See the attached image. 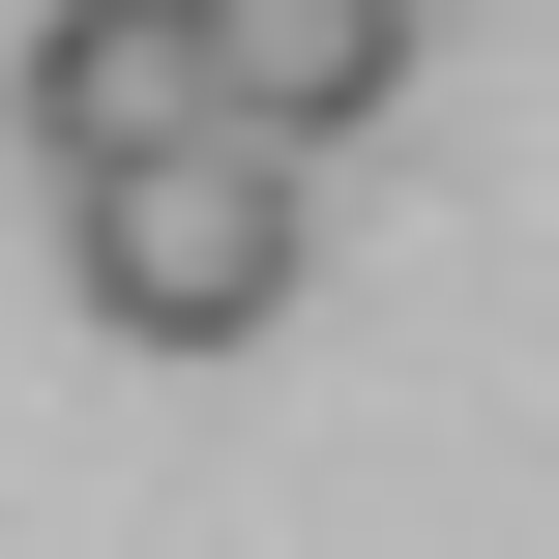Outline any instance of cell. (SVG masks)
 <instances>
[{"label": "cell", "mask_w": 559, "mask_h": 559, "mask_svg": "<svg viewBox=\"0 0 559 559\" xmlns=\"http://www.w3.org/2000/svg\"><path fill=\"white\" fill-rule=\"evenodd\" d=\"M177 59H206V118H236V147H295V177H324V147L413 88V0H177Z\"/></svg>", "instance_id": "cell-2"}, {"label": "cell", "mask_w": 559, "mask_h": 559, "mask_svg": "<svg viewBox=\"0 0 559 559\" xmlns=\"http://www.w3.org/2000/svg\"><path fill=\"white\" fill-rule=\"evenodd\" d=\"M0 118H29V177H118V147H177V118H206V59H177V0H29Z\"/></svg>", "instance_id": "cell-3"}, {"label": "cell", "mask_w": 559, "mask_h": 559, "mask_svg": "<svg viewBox=\"0 0 559 559\" xmlns=\"http://www.w3.org/2000/svg\"><path fill=\"white\" fill-rule=\"evenodd\" d=\"M59 265H88V324H118V354H265V324L324 295V177H295V147H236V118H177V147L59 177Z\"/></svg>", "instance_id": "cell-1"}]
</instances>
